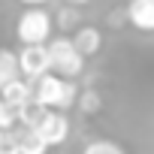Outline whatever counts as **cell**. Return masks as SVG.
I'll return each instance as SVG.
<instances>
[{"label":"cell","mask_w":154,"mask_h":154,"mask_svg":"<svg viewBox=\"0 0 154 154\" xmlns=\"http://www.w3.org/2000/svg\"><path fill=\"white\" fill-rule=\"evenodd\" d=\"M30 85H33V103H39L42 109L69 112L75 106L79 88H75L72 79H60V75H54V72H45V75H39V79H33Z\"/></svg>","instance_id":"obj_1"},{"label":"cell","mask_w":154,"mask_h":154,"mask_svg":"<svg viewBox=\"0 0 154 154\" xmlns=\"http://www.w3.org/2000/svg\"><path fill=\"white\" fill-rule=\"evenodd\" d=\"M48 48V63H51V72L60 75V79H79L85 72V54L72 45L69 36H51L45 42Z\"/></svg>","instance_id":"obj_2"},{"label":"cell","mask_w":154,"mask_h":154,"mask_svg":"<svg viewBox=\"0 0 154 154\" xmlns=\"http://www.w3.org/2000/svg\"><path fill=\"white\" fill-rule=\"evenodd\" d=\"M54 33V18L42 9V6H30L18 15L15 21V36L21 45H36V42H48Z\"/></svg>","instance_id":"obj_3"},{"label":"cell","mask_w":154,"mask_h":154,"mask_svg":"<svg viewBox=\"0 0 154 154\" xmlns=\"http://www.w3.org/2000/svg\"><path fill=\"white\" fill-rule=\"evenodd\" d=\"M33 130L45 139L48 148H54V145H63L69 139V118L60 109H42L39 118L33 121Z\"/></svg>","instance_id":"obj_4"},{"label":"cell","mask_w":154,"mask_h":154,"mask_svg":"<svg viewBox=\"0 0 154 154\" xmlns=\"http://www.w3.org/2000/svg\"><path fill=\"white\" fill-rule=\"evenodd\" d=\"M18 54V72L24 75V79H39V75L51 72V63H48V48L45 42H36V45H21Z\"/></svg>","instance_id":"obj_5"},{"label":"cell","mask_w":154,"mask_h":154,"mask_svg":"<svg viewBox=\"0 0 154 154\" xmlns=\"http://www.w3.org/2000/svg\"><path fill=\"white\" fill-rule=\"evenodd\" d=\"M124 12H127L130 27L142 33H154V0H130Z\"/></svg>","instance_id":"obj_6"},{"label":"cell","mask_w":154,"mask_h":154,"mask_svg":"<svg viewBox=\"0 0 154 154\" xmlns=\"http://www.w3.org/2000/svg\"><path fill=\"white\" fill-rule=\"evenodd\" d=\"M72 45L79 48L85 57H94L103 48V30L94 27V24H79V27L72 30Z\"/></svg>","instance_id":"obj_7"},{"label":"cell","mask_w":154,"mask_h":154,"mask_svg":"<svg viewBox=\"0 0 154 154\" xmlns=\"http://www.w3.org/2000/svg\"><path fill=\"white\" fill-rule=\"evenodd\" d=\"M12 136H15L18 154H48V145H45V139H42V136H39L33 127L15 124V127H12Z\"/></svg>","instance_id":"obj_8"},{"label":"cell","mask_w":154,"mask_h":154,"mask_svg":"<svg viewBox=\"0 0 154 154\" xmlns=\"http://www.w3.org/2000/svg\"><path fill=\"white\" fill-rule=\"evenodd\" d=\"M0 100L3 103H9V106H24V103H30L33 100V85H30V79H12V82H6L3 88H0Z\"/></svg>","instance_id":"obj_9"},{"label":"cell","mask_w":154,"mask_h":154,"mask_svg":"<svg viewBox=\"0 0 154 154\" xmlns=\"http://www.w3.org/2000/svg\"><path fill=\"white\" fill-rule=\"evenodd\" d=\"M72 109H79L82 115H97V112L103 109V97H100V91H94V88L79 91V94H75V106H72Z\"/></svg>","instance_id":"obj_10"},{"label":"cell","mask_w":154,"mask_h":154,"mask_svg":"<svg viewBox=\"0 0 154 154\" xmlns=\"http://www.w3.org/2000/svg\"><path fill=\"white\" fill-rule=\"evenodd\" d=\"M18 54L12 48H0V88H3L6 82L18 79Z\"/></svg>","instance_id":"obj_11"},{"label":"cell","mask_w":154,"mask_h":154,"mask_svg":"<svg viewBox=\"0 0 154 154\" xmlns=\"http://www.w3.org/2000/svg\"><path fill=\"white\" fill-rule=\"evenodd\" d=\"M79 24H82L79 6H72V3L60 6V12H57V18H54V30H63V33H69V30H75Z\"/></svg>","instance_id":"obj_12"},{"label":"cell","mask_w":154,"mask_h":154,"mask_svg":"<svg viewBox=\"0 0 154 154\" xmlns=\"http://www.w3.org/2000/svg\"><path fill=\"white\" fill-rule=\"evenodd\" d=\"M82 154H127V151L112 139H94V142H88L82 148Z\"/></svg>","instance_id":"obj_13"},{"label":"cell","mask_w":154,"mask_h":154,"mask_svg":"<svg viewBox=\"0 0 154 154\" xmlns=\"http://www.w3.org/2000/svg\"><path fill=\"white\" fill-rule=\"evenodd\" d=\"M18 124V109L0 100V130H12Z\"/></svg>","instance_id":"obj_14"},{"label":"cell","mask_w":154,"mask_h":154,"mask_svg":"<svg viewBox=\"0 0 154 154\" xmlns=\"http://www.w3.org/2000/svg\"><path fill=\"white\" fill-rule=\"evenodd\" d=\"M0 154H18V145H15L12 130H3V133H0Z\"/></svg>","instance_id":"obj_15"},{"label":"cell","mask_w":154,"mask_h":154,"mask_svg":"<svg viewBox=\"0 0 154 154\" xmlns=\"http://www.w3.org/2000/svg\"><path fill=\"white\" fill-rule=\"evenodd\" d=\"M109 24H112V27L127 24V12H109Z\"/></svg>","instance_id":"obj_16"},{"label":"cell","mask_w":154,"mask_h":154,"mask_svg":"<svg viewBox=\"0 0 154 154\" xmlns=\"http://www.w3.org/2000/svg\"><path fill=\"white\" fill-rule=\"evenodd\" d=\"M21 3H27V6H42V3H48V0H21Z\"/></svg>","instance_id":"obj_17"},{"label":"cell","mask_w":154,"mask_h":154,"mask_svg":"<svg viewBox=\"0 0 154 154\" xmlns=\"http://www.w3.org/2000/svg\"><path fill=\"white\" fill-rule=\"evenodd\" d=\"M63 3H72V6H82V3H88V0H63Z\"/></svg>","instance_id":"obj_18"}]
</instances>
